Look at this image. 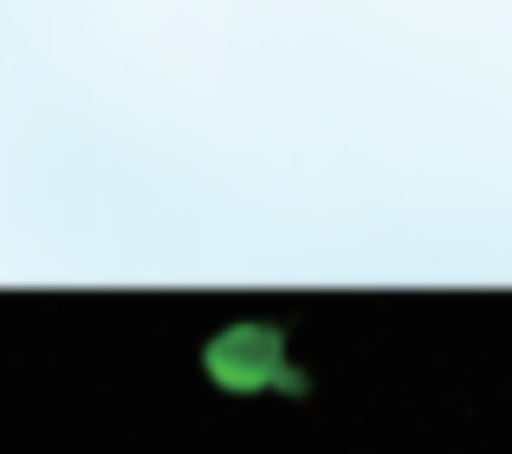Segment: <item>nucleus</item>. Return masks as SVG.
Masks as SVG:
<instances>
[{"instance_id": "1", "label": "nucleus", "mask_w": 512, "mask_h": 454, "mask_svg": "<svg viewBox=\"0 0 512 454\" xmlns=\"http://www.w3.org/2000/svg\"><path fill=\"white\" fill-rule=\"evenodd\" d=\"M201 370H208L214 390H227V396H260V390L299 396L305 390V377L292 370V357H286V331L260 325V318L214 331V338L201 344Z\"/></svg>"}]
</instances>
